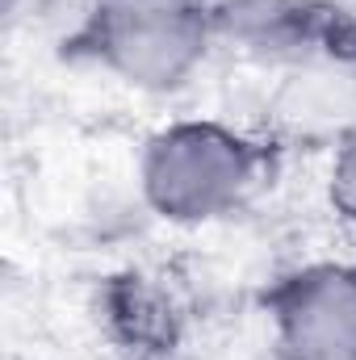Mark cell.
Listing matches in <instances>:
<instances>
[{
	"instance_id": "1",
	"label": "cell",
	"mask_w": 356,
	"mask_h": 360,
	"mask_svg": "<svg viewBox=\"0 0 356 360\" xmlns=\"http://www.w3.org/2000/svg\"><path fill=\"white\" fill-rule=\"evenodd\" d=\"M285 168V143L265 126L189 113L160 122L134 155L143 210L172 231H210L248 214Z\"/></svg>"
},
{
	"instance_id": "2",
	"label": "cell",
	"mask_w": 356,
	"mask_h": 360,
	"mask_svg": "<svg viewBox=\"0 0 356 360\" xmlns=\"http://www.w3.org/2000/svg\"><path fill=\"white\" fill-rule=\"evenodd\" d=\"M222 46L218 0H80L59 55L139 96H177Z\"/></svg>"
},
{
	"instance_id": "3",
	"label": "cell",
	"mask_w": 356,
	"mask_h": 360,
	"mask_svg": "<svg viewBox=\"0 0 356 360\" xmlns=\"http://www.w3.org/2000/svg\"><path fill=\"white\" fill-rule=\"evenodd\" d=\"M272 360H356V256L285 264L256 289Z\"/></svg>"
},
{
	"instance_id": "4",
	"label": "cell",
	"mask_w": 356,
	"mask_h": 360,
	"mask_svg": "<svg viewBox=\"0 0 356 360\" xmlns=\"http://www.w3.org/2000/svg\"><path fill=\"white\" fill-rule=\"evenodd\" d=\"M218 25L276 68H356V8L340 0H218Z\"/></svg>"
},
{
	"instance_id": "5",
	"label": "cell",
	"mask_w": 356,
	"mask_h": 360,
	"mask_svg": "<svg viewBox=\"0 0 356 360\" xmlns=\"http://www.w3.org/2000/svg\"><path fill=\"white\" fill-rule=\"evenodd\" d=\"M89 314L117 360H177L193 335V306L177 276L151 264H122L92 281Z\"/></svg>"
},
{
	"instance_id": "6",
	"label": "cell",
	"mask_w": 356,
	"mask_h": 360,
	"mask_svg": "<svg viewBox=\"0 0 356 360\" xmlns=\"http://www.w3.org/2000/svg\"><path fill=\"white\" fill-rule=\"evenodd\" d=\"M348 126H356V68H281L268 134L289 143L302 130L331 143Z\"/></svg>"
},
{
	"instance_id": "7",
	"label": "cell",
	"mask_w": 356,
	"mask_h": 360,
	"mask_svg": "<svg viewBox=\"0 0 356 360\" xmlns=\"http://www.w3.org/2000/svg\"><path fill=\"white\" fill-rule=\"evenodd\" d=\"M323 205L331 214V222L356 239V126L344 134H336L327 143V160H323Z\"/></svg>"
},
{
	"instance_id": "8",
	"label": "cell",
	"mask_w": 356,
	"mask_h": 360,
	"mask_svg": "<svg viewBox=\"0 0 356 360\" xmlns=\"http://www.w3.org/2000/svg\"><path fill=\"white\" fill-rule=\"evenodd\" d=\"M0 4H4V13H8V17H13V13H17V8H21V4H25V0H0Z\"/></svg>"
}]
</instances>
